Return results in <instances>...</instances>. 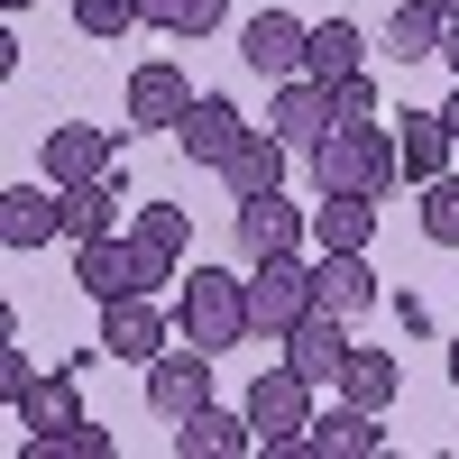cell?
Here are the masks:
<instances>
[{
	"instance_id": "1",
	"label": "cell",
	"mask_w": 459,
	"mask_h": 459,
	"mask_svg": "<svg viewBox=\"0 0 459 459\" xmlns=\"http://www.w3.org/2000/svg\"><path fill=\"white\" fill-rule=\"evenodd\" d=\"M395 184H404V157H395V129L377 120H340L313 147V194H395Z\"/></svg>"
},
{
	"instance_id": "2",
	"label": "cell",
	"mask_w": 459,
	"mask_h": 459,
	"mask_svg": "<svg viewBox=\"0 0 459 459\" xmlns=\"http://www.w3.org/2000/svg\"><path fill=\"white\" fill-rule=\"evenodd\" d=\"M184 340L194 350H239V340H257L248 331V276L239 266H184Z\"/></svg>"
},
{
	"instance_id": "3",
	"label": "cell",
	"mask_w": 459,
	"mask_h": 459,
	"mask_svg": "<svg viewBox=\"0 0 459 459\" xmlns=\"http://www.w3.org/2000/svg\"><path fill=\"white\" fill-rule=\"evenodd\" d=\"M166 276H175V257H157V248L138 239V230H129V239H83V248H74V285H83L92 303H120V294H157Z\"/></svg>"
},
{
	"instance_id": "4",
	"label": "cell",
	"mask_w": 459,
	"mask_h": 459,
	"mask_svg": "<svg viewBox=\"0 0 459 459\" xmlns=\"http://www.w3.org/2000/svg\"><path fill=\"white\" fill-rule=\"evenodd\" d=\"M303 313H313V257H257V276H248V331L257 340H285Z\"/></svg>"
},
{
	"instance_id": "5",
	"label": "cell",
	"mask_w": 459,
	"mask_h": 459,
	"mask_svg": "<svg viewBox=\"0 0 459 459\" xmlns=\"http://www.w3.org/2000/svg\"><path fill=\"white\" fill-rule=\"evenodd\" d=\"M230 239H239L248 266H257V257H294L303 239H313V212L285 203V194H248L239 212H230Z\"/></svg>"
},
{
	"instance_id": "6",
	"label": "cell",
	"mask_w": 459,
	"mask_h": 459,
	"mask_svg": "<svg viewBox=\"0 0 459 459\" xmlns=\"http://www.w3.org/2000/svg\"><path fill=\"white\" fill-rule=\"evenodd\" d=\"M212 404V350H166V359H147V413L157 423H184V413H203Z\"/></svg>"
},
{
	"instance_id": "7",
	"label": "cell",
	"mask_w": 459,
	"mask_h": 459,
	"mask_svg": "<svg viewBox=\"0 0 459 459\" xmlns=\"http://www.w3.org/2000/svg\"><path fill=\"white\" fill-rule=\"evenodd\" d=\"M303 56H313V28H303L294 10H257V19L239 28V65L266 74V83H294Z\"/></svg>"
},
{
	"instance_id": "8",
	"label": "cell",
	"mask_w": 459,
	"mask_h": 459,
	"mask_svg": "<svg viewBox=\"0 0 459 459\" xmlns=\"http://www.w3.org/2000/svg\"><path fill=\"white\" fill-rule=\"evenodd\" d=\"M166 350H175V331H166V313H157V294H120V303H101V359L147 368V359H166Z\"/></svg>"
},
{
	"instance_id": "9",
	"label": "cell",
	"mask_w": 459,
	"mask_h": 459,
	"mask_svg": "<svg viewBox=\"0 0 459 459\" xmlns=\"http://www.w3.org/2000/svg\"><path fill=\"white\" fill-rule=\"evenodd\" d=\"M239 413L257 423V450H266V441H285V432L313 423V377H303V368H257V386H248Z\"/></svg>"
},
{
	"instance_id": "10",
	"label": "cell",
	"mask_w": 459,
	"mask_h": 459,
	"mask_svg": "<svg viewBox=\"0 0 459 459\" xmlns=\"http://www.w3.org/2000/svg\"><path fill=\"white\" fill-rule=\"evenodd\" d=\"M266 129H276L285 147H303V157H313V147L340 129V101H331V83H322V74H294V83H276V110H266Z\"/></svg>"
},
{
	"instance_id": "11",
	"label": "cell",
	"mask_w": 459,
	"mask_h": 459,
	"mask_svg": "<svg viewBox=\"0 0 459 459\" xmlns=\"http://www.w3.org/2000/svg\"><path fill=\"white\" fill-rule=\"evenodd\" d=\"M239 138H248V120H239V101H221V92H194V101H184V120H175V147H184L194 166H212V175H221V157H230Z\"/></svg>"
},
{
	"instance_id": "12",
	"label": "cell",
	"mask_w": 459,
	"mask_h": 459,
	"mask_svg": "<svg viewBox=\"0 0 459 459\" xmlns=\"http://www.w3.org/2000/svg\"><path fill=\"white\" fill-rule=\"evenodd\" d=\"M313 303L340 313V322L377 313V266H368V248H322L313 257Z\"/></svg>"
},
{
	"instance_id": "13",
	"label": "cell",
	"mask_w": 459,
	"mask_h": 459,
	"mask_svg": "<svg viewBox=\"0 0 459 459\" xmlns=\"http://www.w3.org/2000/svg\"><path fill=\"white\" fill-rule=\"evenodd\" d=\"M47 239H65V194L10 184V194H0V248H10V257H28V248H47Z\"/></svg>"
},
{
	"instance_id": "14",
	"label": "cell",
	"mask_w": 459,
	"mask_h": 459,
	"mask_svg": "<svg viewBox=\"0 0 459 459\" xmlns=\"http://www.w3.org/2000/svg\"><path fill=\"white\" fill-rule=\"evenodd\" d=\"M340 359H350V322L313 303V313H303V322L285 331V368H303L313 386H340Z\"/></svg>"
},
{
	"instance_id": "15",
	"label": "cell",
	"mask_w": 459,
	"mask_h": 459,
	"mask_svg": "<svg viewBox=\"0 0 459 459\" xmlns=\"http://www.w3.org/2000/svg\"><path fill=\"white\" fill-rule=\"evenodd\" d=\"M285 157H294V147H285L276 129H248V138L221 157V184H230V203H248V194H285Z\"/></svg>"
},
{
	"instance_id": "16",
	"label": "cell",
	"mask_w": 459,
	"mask_h": 459,
	"mask_svg": "<svg viewBox=\"0 0 459 459\" xmlns=\"http://www.w3.org/2000/svg\"><path fill=\"white\" fill-rule=\"evenodd\" d=\"M248 450H257V423H248V413L203 404V413H184V423H175V459H248Z\"/></svg>"
},
{
	"instance_id": "17",
	"label": "cell",
	"mask_w": 459,
	"mask_h": 459,
	"mask_svg": "<svg viewBox=\"0 0 459 459\" xmlns=\"http://www.w3.org/2000/svg\"><path fill=\"white\" fill-rule=\"evenodd\" d=\"M110 129H83V120H65V129H47V184H92V175H110L120 157H110Z\"/></svg>"
},
{
	"instance_id": "18",
	"label": "cell",
	"mask_w": 459,
	"mask_h": 459,
	"mask_svg": "<svg viewBox=\"0 0 459 459\" xmlns=\"http://www.w3.org/2000/svg\"><path fill=\"white\" fill-rule=\"evenodd\" d=\"M395 157H404V184H432V175H450L459 138H450L441 110H404V120H395Z\"/></svg>"
},
{
	"instance_id": "19",
	"label": "cell",
	"mask_w": 459,
	"mask_h": 459,
	"mask_svg": "<svg viewBox=\"0 0 459 459\" xmlns=\"http://www.w3.org/2000/svg\"><path fill=\"white\" fill-rule=\"evenodd\" d=\"M184 101H194L184 65L157 56V65H138V74H129V120H138V129H175V120H184Z\"/></svg>"
},
{
	"instance_id": "20",
	"label": "cell",
	"mask_w": 459,
	"mask_h": 459,
	"mask_svg": "<svg viewBox=\"0 0 459 459\" xmlns=\"http://www.w3.org/2000/svg\"><path fill=\"white\" fill-rule=\"evenodd\" d=\"M10 413L28 423V441H37V432H65V423H83V395H74V368H47V377H28Z\"/></svg>"
},
{
	"instance_id": "21",
	"label": "cell",
	"mask_w": 459,
	"mask_h": 459,
	"mask_svg": "<svg viewBox=\"0 0 459 459\" xmlns=\"http://www.w3.org/2000/svg\"><path fill=\"white\" fill-rule=\"evenodd\" d=\"M313 441H322V459H377V450H386V423L340 395L331 413H313Z\"/></svg>"
},
{
	"instance_id": "22",
	"label": "cell",
	"mask_w": 459,
	"mask_h": 459,
	"mask_svg": "<svg viewBox=\"0 0 459 459\" xmlns=\"http://www.w3.org/2000/svg\"><path fill=\"white\" fill-rule=\"evenodd\" d=\"M56 194H65V239L83 248V239H110V203H120L129 184H120V166H110L92 184H56Z\"/></svg>"
},
{
	"instance_id": "23",
	"label": "cell",
	"mask_w": 459,
	"mask_h": 459,
	"mask_svg": "<svg viewBox=\"0 0 459 459\" xmlns=\"http://www.w3.org/2000/svg\"><path fill=\"white\" fill-rule=\"evenodd\" d=\"M377 239V194H322L313 203V248H368Z\"/></svg>"
},
{
	"instance_id": "24",
	"label": "cell",
	"mask_w": 459,
	"mask_h": 459,
	"mask_svg": "<svg viewBox=\"0 0 459 459\" xmlns=\"http://www.w3.org/2000/svg\"><path fill=\"white\" fill-rule=\"evenodd\" d=\"M441 0H395L386 10V56H404V65H432L441 56Z\"/></svg>"
},
{
	"instance_id": "25",
	"label": "cell",
	"mask_w": 459,
	"mask_h": 459,
	"mask_svg": "<svg viewBox=\"0 0 459 459\" xmlns=\"http://www.w3.org/2000/svg\"><path fill=\"white\" fill-rule=\"evenodd\" d=\"M395 386H404V368H395L386 350H359V340H350V359H340V395L368 404V413H386V404H395Z\"/></svg>"
},
{
	"instance_id": "26",
	"label": "cell",
	"mask_w": 459,
	"mask_h": 459,
	"mask_svg": "<svg viewBox=\"0 0 459 459\" xmlns=\"http://www.w3.org/2000/svg\"><path fill=\"white\" fill-rule=\"evenodd\" d=\"M368 65V28L359 19H313V56H303V74H322V83H340V74Z\"/></svg>"
},
{
	"instance_id": "27",
	"label": "cell",
	"mask_w": 459,
	"mask_h": 459,
	"mask_svg": "<svg viewBox=\"0 0 459 459\" xmlns=\"http://www.w3.org/2000/svg\"><path fill=\"white\" fill-rule=\"evenodd\" d=\"M138 10H147V28H157V37L194 47V37H212V28H221V10H230V0H138Z\"/></svg>"
},
{
	"instance_id": "28",
	"label": "cell",
	"mask_w": 459,
	"mask_h": 459,
	"mask_svg": "<svg viewBox=\"0 0 459 459\" xmlns=\"http://www.w3.org/2000/svg\"><path fill=\"white\" fill-rule=\"evenodd\" d=\"M28 459H120V441H110L101 423H65V432H37Z\"/></svg>"
},
{
	"instance_id": "29",
	"label": "cell",
	"mask_w": 459,
	"mask_h": 459,
	"mask_svg": "<svg viewBox=\"0 0 459 459\" xmlns=\"http://www.w3.org/2000/svg\"><path fill=\"white\" fill-rule=\"evenodd\" d=\"M138 239L184 266V248H194V212H184V203H147V212H138Z\"/></svg>"
},
{
	"instance_id": "30",
	"label": "cell",
	"mask_w": 459,
	"mask_h": 459,
	"mask_svg": "<svg viewBox=\"0 0 459 459\" xmlns=\"http://www.w3.org/2000/svg\"><path fill=\"white\" fill-rule=\"evenodd\" d=\"M423 239L432 248H459V175H432L423 184Z\"/></svg>"
},
{
	"instance_id": "31",
	"label": "cell",
	"mask_w": 459,
	"mask_h": 459,
	"mask_svg": "<svg viewBox=\"0 0 459 459\" xmlns=\"http://www.w3.org/2000/svg\"><path fill=\"white\" fill-rule=\"evenodd\" d=\"M147 10H138V0H74V28H83V37H129Z\"/></svg>"
},
{
	"instance_id": "32",
	"label": "cell",
	"mask_w": 459,
	"mask_h": 459,
	"mask_svg": "<svg viewBox=\"0 0 459 459\" xmlns=\"http://www.w3.org/2000/svg\"><path fill=\"white\" fill-rule=\"evenodd\" d=\"M331 101H340V120H377V83H368V65H359V74H340Z\"/></svg>"
},
{
	"instance_id": "33",
	"label": "cell",
	"mask_w": 459,
	"mask_h": 459,
	"mask_svg": "<svg viewBox=\"0 0 459 459\" xmlns=\"http://www.w3.org/2000/svg\"><path fill=\"white\" fill-rule=\"evenodd\" d=\"M28 377H37V368H28V350H19V340H0V395L19 404V386H28Z\"/></svg>"
},
{
	"instance_id": "34",
	"label": "cell",
	"mask_w": 459,
	"mask_h": 459,
	"mask_svg": "<svg viewBox=\"0 0 459 459\" xmlns=\"http://www.w3.org/2000/svg\"><path fill=\"white\" fill-rule=\"evenodd\" d=\"M432 65H450V74H459V19L441 28V56H432Z\"/></svg>"
},
{
	"instance_id": "35",
	"label": "cell",
	"mask_w": 459,
	"mask_h": 459,
	"mask_svg": "<svg viewBox=\"0 0 459 459\" xmlns=\"http://www.w3.org/2000/svg\"><path fill=\"white\" fill-rule=\"evenodd\" d=\"M441 120H450V138H459V92H450V101H441Z\"/></svg>"
},
{
	"instance_id": "36",
	"label": "cell",
	"mask_w": 459,
	"mask_h": 459,
	"mask_svg": "<svg viewBox=\"0 0 459 459\" xmlns=\"http://www.w3.org/2000/svg\"><path fill=\"white\" fill-rule=\"evenodd\" d=\"M0 10H10V19H19V10H37V0H0Z\"/></svg>"
},
{
	"instance_id": "37",
	"label": "cell",
	"mask_w": 459,
	"mask_h": 459,
	"mask_svg": "<svg viewBox=\"0 0 459 459\" xmlns=\"http://www.w3.org/2000/svg\"><path fill=\"white\" fill-rule=\"evenodd\" d=\"M450 386H459V340H450Z\"/></svg>"
},
{
	"instance_id": "38",
	"label": "cell",
	"mask_w": 459,
	"mask_h": 459,
	"mask_svg": "<svg viewBox=\"0 0 459 459\" xmlns=\"http://www.w3.org/2000/svg\"><path fill=\"white\" fill-rule=\"evenodd\" d=\"M441 19H459V0H441Z\"/></svg>"
}]
</instances>
